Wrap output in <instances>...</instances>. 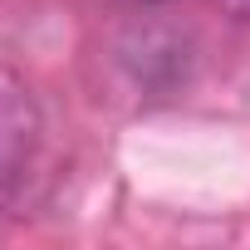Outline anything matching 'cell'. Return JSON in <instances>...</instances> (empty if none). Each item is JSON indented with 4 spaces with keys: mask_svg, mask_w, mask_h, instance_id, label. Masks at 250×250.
Here are the masks:
<instances>
[{
    "mask_svg": "<svg viewBox=\"0 0 250 250\" xmlns=\"http://www.w3.org/2000/svg\"><path fill=\"white\" fill-rule=\"evenodd\" d=\"M103 64H108V79L138 108H152V103L177 98L191 83L196 40H191V30L162 20L157 10H133V20H123L108 35Z\"/></svg>",
    "mask_w": 250,
    "mask_h": 250,
    "instance_id": "obj_1",
    "label": "cell"
},
{
    "mask_svg": "<svg viewBox=\"0 0 250 250\" xmlns=\"http://www.w3.org/2000/svg\"><path fill=\"white\" fill-rule=\"evenodd\" d=\"M40 152H44L40 103L10 69H0V216H20L35 201Z\"/></svg>",
    "mask_w": 250,
    "mask_h": 250,
    "instance_id": "obj_2",
    "label": "cell"
},
{
    "mask_svg": "<svg viewBox=\"0 0 250 250\" xmlns=\"http://www.w3.org/2000/svg\"><path fill=\"white\" fill-rule=\"evenodd\" d=\"M93 5H103V10H167L177 0H93Z\"/></svg>",
    "mask_w": 250,
    "mask_h": 250,
    "instance_id": "obj_3",
    "label": "cell"
},
{
    "mask_svg": "<svg viewBox=\"0 0 250 250\" xmlns=\"http://www.w3.org/2000/svg\"><path fill=\"white\" fill-rule=\"evenodd\" d=\"M216 5H221L230 20H250V0H216Z\"/></svg>",
    "mask_w": 250,
    "mask_h": 250,
    "instance_id": "obj_4",
    "label": "cell"
}]
</instances>
